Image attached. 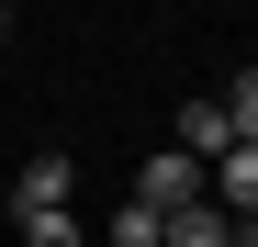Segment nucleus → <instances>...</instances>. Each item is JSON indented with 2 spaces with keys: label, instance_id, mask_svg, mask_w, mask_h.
Here are the masks:
<instances>
[{
  "label": "nucleus",
  "instance_id": "obj_1",
  "mask_svg": "<svg viewBox=\"0 0 258 247\" xmlns=\"http://www.w3.org/2000/svg\"><path fill=\"white\" fill-rule=\"evenodd\" d=\"M68 191H79V157L68 146H34L23 180H12V214H68Z\"/></svg>",
  "mask_w": 258,
  "mask_h": 247
},
{
  "label": "nucleus",
  "instance_id": "obj_2",
  "mask_svg": "<svg viewBox=\"0 0 258 247\" xmlns=\"http://www.w3.org/2000/svg\"><path fill=\"white\" fill-rule=\"evenodd\" d=\"M135 202H146V214L168 225V214H191V202H202V169H191V157L180 146H157L146 157V169H135Z\"/></svg>",
  "mask_w": 258,
  "mask_h": 247
},
{
  "label": "nucleus",
  "instance_id": "obj_3",
  "mask_svg": "<svg viewBox=\"0 0 258 247\" xmlns=\"http://www.w3.org/2000/svg\"><path fill=\"white\" fill-rule=\"evenodd\" d=\"M168 146H180L191 169H213V157H225L236 135H225V112H213V101H180V124H168Z\"/></svg>",
  "mask_w": 258,
  "mask_h": 247
},
{
  "label": "nucleus",
  "instance_id": "obj_4",
  "mask_svg": "<svg viewBox=\"0 0 258 247\" xmlns=\"http://www.w3.org/2000/svg\"><path fill=\"white\" fill-rule=\"evenodd\" d=\"M157 247H236V225L213 214V202H191V214H168V225H157Z\"/></svg>",
  "mask_w": 258,
  "mask_h": 247
},
{
  "label": "nucleus",
  "instance_id": "obj_5",
  "mask_svg": "<svg viewBox=\"0 0 258 247\" xmlns=\"http://www.w3.org/2000/svg\"><path fill=\"white\" fill-rule=\"evenodd\" d=\"M213 112H225V135H236V146H258V68H236V79H225V101H213Z\"/></svg>",
  "mask_w": 258,
  "mask_h": 247
},
{
  "label": "nucleus",
  "instance_id": "obj_6",
  "mask_svg": "<svg viewBox=\"0 0 258 247\" xmlns=\"http://www.w3.org/2000/svg\"><path fill=\"white\" fill-rule=\"evenodd\" d=\"M23 247H90V236H79V214H23Z\"/></svg>",
  "mask_w": 258,
  "mask_h": 247
},
{
  "label": "nucleus",
  "instance_id": "obj_7",
  "mask_svg": "<svg viewBox=\"0 0 258 247\" xmlns=\"http://www.w3.org/2000/svg\"><path fill=\"white\" fill-rule=\"evenodd\" d=\"M112 247H157V214H146V202H123V214H112Z\"/></svg>",
  "mask_w": 258,
  "mask_h": 247
},
{
  "label": "nucleus",
  "instance_id": "obj_8",
  "mask_svg": "<svg viewBox=\"0 0 258 247\" xmlns=\"http://www.w3.org/2000/svg\"><path fill=\"white\" fill-rule=\"evenodd\" d=\"M225 225H236V247H258V214H225Z\"/></svg>",
  "mask_w": 258,
  "mask_h": 247
}]
</instances>
